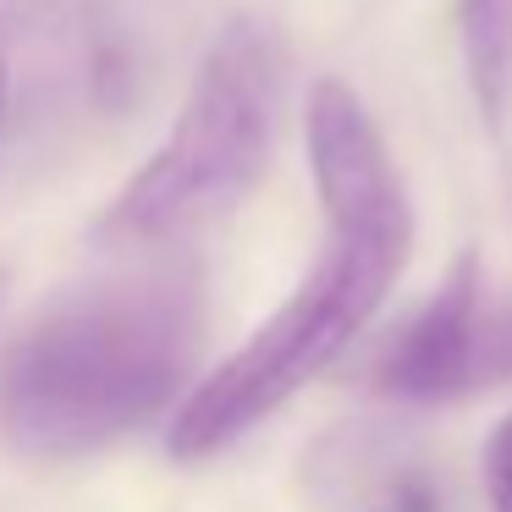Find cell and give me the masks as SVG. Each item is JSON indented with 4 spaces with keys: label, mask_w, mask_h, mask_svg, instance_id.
<instances>
[{
    "label": "cell",
    "mask_w": 512,
    "mask_h": 512,
    "mask_svg": "<svg viewBox=\"0 0 512 512\" xmlns=\"http://www.w3.org/2000/svg\"><path fill=\"white\" fill-rule=\"evenodd\" d=\"M0 111H6V50H0Z\"/></svg>",
    "instance_id": "obj_7"
},
{
    "label": "cell",
    "mask_w": 512,
    "mask_h": 512,
    "mask_svg": "<svg viewBox=\"0 0 512 512\" xmlns=\"http://www.w3.org/2000/svg\"><path fill=\"white\" fill-rule=\"evenodd\" d=\"M281 61L259 23H226L210 45L177 122L155 155L116 188L94 221V243L111 254H149L243 210L265 182L276 149Z\"/></svg>",
    "instance_id": "obj_3"
},
{
    "label": "cell",
    "mask_w": 512,
    "mask_h": 512,
    "mask_svg": "<svg viewBox=\"0 0 512 512\" xmlns=\"http://www.w3.org/2000/svg\"><path fill=\"white\" fill-rule=\"evenodd\" d=\"M303 155L320 199V254L281 309L232 358L210 369L171 413V457H204L237 446L292 402L386 303L413 254V204L380 122L342 78H320L303 100Z\"/></svg>",
    "instance_id": "obj_1"
},
{
    "label": "cell",
    "mask_w": 512,
    "mask_h": 512,
    "mask_svg": "<svg viewBox=\"0 0 512 512\" xmlns=\"http://www.w3.org/2000/svg\"><path fill=\"white\" fill-rule=\"evenodd\" d=\"M463 78L485 127L512 122V0H457Z\"/></svg>",
    "instance_id": "obj_5"
},
{
    "label": "cell",
    "mask_w": 512,
    "mask_h": 512,
    "mask_svg": "<svg viewBox=\"0 0 512 512\" xmlns=\"http://www.w3.org/2000/svg\"><path fill=\"white\" fill-rule=\"evenodd\" d=\"M204 342L188 270H138L61 292L0 347V441L34 463L111 452L182 408Z\"/></svg>",
    "instance_id": "obj_2"
},
{
    "label": "cell",
    "mask_w": 512,
    "mask_h": 512,
    "mask_svg": "<svg viewBox=\"0 0 512 512\" xmlns=\"http://www.w3.org/2000/svg\"><path fill=\"white\" fill-rule=\"evenodd\" d=\"M479 485H485L490 512H512V413L479 446Z\"/></svg>",
    "instance_id": "obj_6"
},
{
    "label": "cell",
    "mask_w": 512,
    "mask_h": 512,
    "mask_svg": "<svg viewBox=\"0 0 512 512\" xmlns=\"http://www.w3.org/2000/svg\"><path fill=\"white\" fill-rule=\"evenodd\" d=\"M512 386V281H490L479 254H457L441 287L375 358V391L446 408Z\"/></svg>",
    "instance_id": "obj_4"
},
{
    "label": "cell",
    "mask_w": 512,
    "mask_h": 512,
    "mask_svg": "<svg viewBox=\"0 0 512 512\" xmlns=\"http://www.w3.org/2000/svg\"><path fill=\"white\" fill-rule=\"evenodd\" d=\"M0 292H6V281H0Z\"/></svg>",
    "instance_id": "obj_8"
}]
</instances>
